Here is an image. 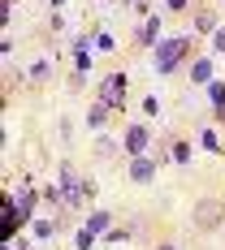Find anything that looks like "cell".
Wrapping results in <instances>:
<instances>
[{
    "instance_id": "6da1fadb",
    "label": "cell",
    "mask_w": 225,
    "mask_h": 250,
    "mask_svg": "<svg viewBox=\"0 0 225 250\" xmlns=\"http://www.w3.org/2000/svg\"><path fill=\"white\" fill-rule=\"evenodd\" d=\"M221 225H225V203H217V199L195 203V229L212 233V229H221Z\"/></svg>"
},
{
    "instance_id": "7a4b0ae2",
    "label": "cell",
    "mask_w": 225,
    "mask_h": 250,
    "mask_svg": "<svg viewBox=\"0 0 225 250\" xmlns=\"http://www.w3.org/2000/svg\"><path fill=\"white\" fill-rule=\"evenodd\" d=\"M182 52H186V39H165V43L156 48V69H160V74H169V69L177 65V56H182Z\"/></svg>"
},
{
    "instance_id": "3957f363",
    "label": "cell",
    "mask_w": 225,
    "mask_h": 250,
    "mask_svg": "<svg viewBox=\"0 0 225 250\" xmlns=\"http://www.w3.org/2000/svg\"><path fill=\"white\" fill-rule=\"evenodd\" d=\"M130 177H134V181H151V177H156V160H148V155H134Z\"/></svg>"
},
{
    "instance_id": "277c9868",
    "label": "cell",
    "mask_w": 225,
    "mask_h": 250,
    "mask_svg": "<svg viewBox=\"0 0 225 250\" xmlns=\"http://www.w3.org/2000/svg\"><path fill=\"white\" fill-rule=\"evenodd\" d=\"M122 100H125V78L113 74L108 82H104V104H122Z\"/></svg>"
},
{
    "instance_id": "5b68a950",
    "label": "cell",
    "mask_w": 225,
    "mask_h": 250,
    "mask_svg": "<svg viewBox=\"0 0 225 250\" xmlns=\"http://www.w3.org/2000/svg\"><path fill=\"white\" fill-rule=\"evenodd\" d=\"M125 143H130L134 155H143V147H148V129H130V134H125Z\"/></svg>"
},
{
    "instance_id": "8992f818",
    "label": "cell",
    "mask_w": 225,
    "mask_h": 250,
    "mask_svg": "<svg viewBox=\"0 0 225 250\" xmlns=\"http://www.w3.org/2000/svg\"><path fill=\"white\" fill-rule=\"evenodd\" d=\"M108 108H113V104H96V108H91V125H104V117H108Z\"/></svg>"
},
{
    "instance_id": "52a82bcc",
    "label": "cell",
    "mask_w": 225,
    "mask_h": 250,
    "mask_svg": "<svg viewBox=\"0 0 225 250\" xmlns=\"http://www.w3.org/2000/svg\"><path fill=\"white\" fill-rule=\"evenodd\" d=\"M91 229H96V233H100V229H108V211H96V216H91Z\"/></svg>"
},
{
    "instance_id": "ba28073f",
    "label": "cell",
    "mask_w": 225,
    "mask_h": 250,
    "mask_svg": "<svg viewBox=\"0 0 225 250\" xmlns=\"http://www.w3.org/2000/svg\"><path fill=\"white\" fill-rule=\"evenodd\" d=\"M212 43H217V52H225V30H217V35H212Z\"/></svg>"
},
{
    "instance_id": "9c48e42d",
    "label": "cell",
    "mask_w": 225,
    "mask_h": 250,
    "mask_svg": "<svg viewBox=\"0 0 225 250\" xmlns=\"http://www.w3.org/2000/svg\"><path fill=\"white\" fill-rule=\"evenodd\" d=\"M169 9H186V0H169Z\"/></svg>"
},
{
    "instance_id": "30bf717a",
    "label": "cell",
    "mask_w": 225,
    "mask_h": 250,
    "mask_svg": "<svg viewBox=\"0 0 225 250\" xmlns=\"http://www.w3.org/2000/svg\"><path fill=\"white\" fill-rule=\"evenodd\" d=\"M156 250H177V246H169V242H165V246H156Z\"/></svg>"
}]
</instances>
